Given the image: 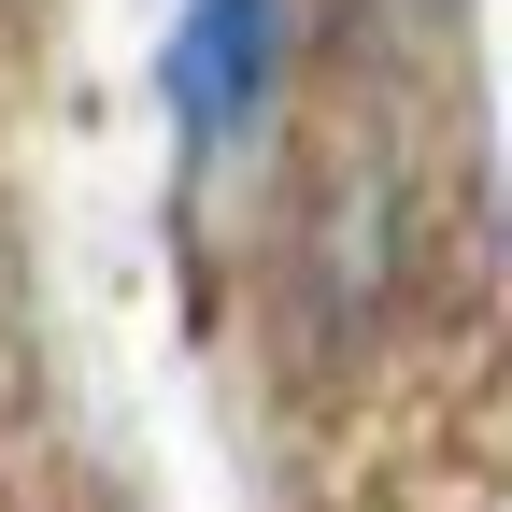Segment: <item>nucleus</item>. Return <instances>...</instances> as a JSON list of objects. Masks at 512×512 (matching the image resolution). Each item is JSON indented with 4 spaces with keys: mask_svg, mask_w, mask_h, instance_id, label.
<instances>
[{
    "mask_svg": "<svg viewBox=\"0 0 512 512\" xmlns=\"http://www.w3.org/2000/svg\"><path fill=\"white\" fill-rule=\"evenodd\" d=\"M413 299V185L384 171L370 143L313 171V200L285 214V256H271V313H299L313 356H370Z\"/></svg>",
    "mask_w": 512,
    "mask_h": 512,
    "instance_id": "1",
    "label": "nucleus"
},
{
    "mask_svg": "<svg viewBox=\"0 0 512 512\" xmlns=\"http://www.w3.org/2000/svg\"><path fill=\"white\" fill-rule=\"evenodd\" d=\"M299 72V0H171V43H157V114L185 171H242L285 114Z\"/></svg>",
    "mask_w": 512,
    "mask_h": 512,
    "instance_id": "2",
    "label": "nucleus"
}]
</instances>
